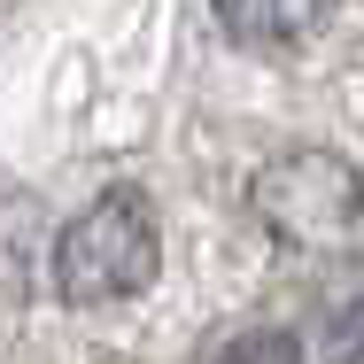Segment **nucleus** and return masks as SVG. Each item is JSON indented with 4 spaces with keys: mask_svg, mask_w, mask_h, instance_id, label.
<instances>
[{
    "mask_svg": "<svg viewBox=\"0 0 364 364\" xmlns=\"http://www.w3.org/2000/svg\"><path fill=\"white\" fill-rule=\"evenodd\" d=\"M202 364H302V333H287V326H240Z\"/></svg>",
    "mask_w": 364,
    "mask_h": 364,
    "instance_id": "4",
    "label": "nucleus"
},
{
    "mask_svg": "<svg viewBox=\"0 0 364 364\" xmlns=\"http://www.w3.org/2000/svg\"><path fill=\"white\" fill-rule=\"evenodd\" d=\"M163 272V225L140 186H101L55 232V294L63 302H132Z\"/></svg>",
    "mask_w": 364,
    "mask_h": 364,
    "instance_id": "2",
    "label": "nucleus"
},
{
    "mask_svg": "<svg viewBox=\"0 0 364 364\" xmlns=\"http://www.w3.org/2000/svg\"><path fill=\"white\" fill-rule=\"evenodd\" d=\"M256 225L310 264H349L364 256V171L333 147H287L256 171L248 186Z\"/></svg>",
    "mask_w": 364,
    "mask_h": 364,
    "instance_id": "1",
    "label": "nucleus"
},
{
    "mask_svg": "<svg viewBox=\"0 0 364 364\" xmlns=\"http://www.w3.org/2000/svg\"><path fill=\"white\" fill-rule=\"evenodd\" d=\"M225 23V39L240 47H294L326 23V0H210Z\"/></svg>",
    "mask_w": 364,
    "mask_h": 364,
    "instance_id": "3",
    "label": "nucleus"
}]
</instances>
